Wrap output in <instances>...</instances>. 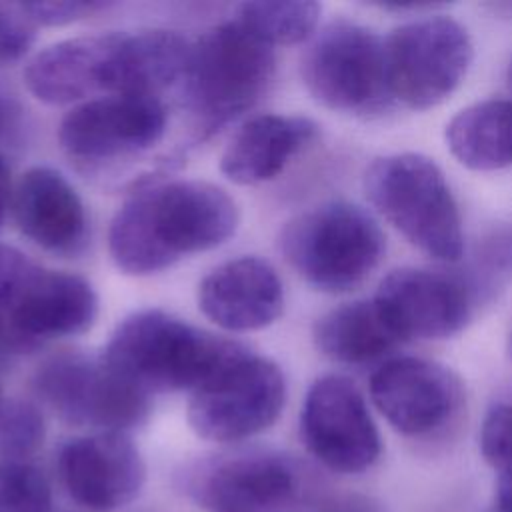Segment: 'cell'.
I'll list each match as a JSON object with an SVG mask.
<instances>
[{"instance_id":"e0dca14e","label":"cell","mask_w":512,"mask_h":512,"mask_svg":"<svg viewBox=\"0 0 512 512\" xmlns=\"http://www.w3.org/2000/svg\"><path fill=\"white\" fill-rule=\"evenodd\" d=\"M122 32L66 38L40 50L24 68L28 92L44 104L62 106L90 94H114Z\"/></svg>"},{"instance_id":"d590c367","label":"cell","mask_w":512,"mask_h":512,"mask_svg":"<svg viewBox=\"0 0 512 512\" xmlns=\"http://www.w3.org/2000/svg\"><path fill=\"white\" fill-rule=\"evenodd\" d=\"M508 352H510V356H512V332H510V336H508Z\"/></svg>"},{"instance_id":"e575fe53","label":"cell","mask_w":512,"mask_h":512,"mask_svg":"<svg viewBox=\"0 0 512 512\" xmlns=\"http://www.w3.org/2000/svg\"><path fill=\"white\" fill-rule=\"evenodd\" d=\"M508 82H510V88H512V56H510V64H508Z\"/></svg>"},{"instance_id":"5bb4252c","label":"cell","mask_w":512,"mask_h":512,"mask_svg":"<svg viewBox=\"0 0 512 512\" xmlns=\"http://www.w3.org/2000/svg\"><path fill=\"white\" fill-rule=\"evenodd\" d=\"M192 494L208 512H296L308 482L292 458L248 452L210 464L194 480Z\"/></svg>"},{"instance_id":"5b68a950","label":"cell","mask_w":512,"mask_h":512,"mask_svg":"<svg viewBox=\"0 0 512 512\" xmlns=\"http://www.w3.org/2000/svg\"><path fill=\"white\" fill-rule=\"evenodd\" d=\"M284 260L316 290L340 294L360 286L380 264L386 242L360 206L330 200L290 218L278 238Z\"/></svg>"},{"instance_id":"3957f363","label":"cell","mask_w":512,"mask_h":512,"mask_svg":"<svg viewBox=\"0 0 512 512\" xmlns=\"http://www.w3.org/2000/svg\"><path fill=\"white\" fill-rule=\"evenodd\" d=\"M276 76L274 48L238 20L204 32L190 50L182 90L198 134H212L250 110Z\"/></svg>"},{"instance_id":"d4e9b609","label":"cell","mask_w":512,"mask_h":512,"mask_svg":"<svg viewBox=\"0 0 512 512\" xmlns=\"http://www.w3.org/2000/svg\"><path fill=\"white\" fill-rule=\"evenodd\" d=\"M46 426L40 410L26 400L0 404V462H26L44 442Z\"/></svg>"},{"instance_id":"52a82bcc","label":"cell","mask_w":512,"mask_h":512,"mask_svg":"<svg viewBox=\"0 0 512 512\" xmlns=\"http://www.w3.org/2000/svg\"><path fill=\"white\" fill-rule=\"evenodd\" d=\"M284 402L286 380L278 364L242 346L192 392L188 422L204 440L240 442L270 428Z\"/></svg>"},{"instance_id":"836d02e7","label":"cell","mask_w":512,"mask_h":512,"mask_svg":"<svg viewBox=\"0 0 512 512\" xmlns=\"http://www.w3.org/2000/svg\"><path fill=\"white\" fill-rule=\"evenodd\" d=\"M494 512H512V478L496 480Z\"/></svg>"},{"instance_id":"4316f807","label":"cell","mask_w":512,"mask_h":512,"mask_svg":"<svg viewBox=\"0 0 512 512\" xmlns=\"http://www.w3.org/2000/svg\"><path fill=\"white\" fill-rule=\"evenodd\" d=\"M480 452L498 478H512V404L492 406L480 426Z\"/></svg>"},{"instance_id":"83f0119b","label":"cell","mask_w":512,"mask_h":512,"mask_svg":"<svg viewBox=\"0 0 512 512\" xmlns=\"http://www.w3.org/2000/svg\"><path fill=\"white\" fill-rule=\"evenodd\" d=\"M34 266L18 248L0 244V330Z\"/></svg>"},{"instance_id":"ac0fdd59","label":"cell","mask_w":512,"mask_h":512,"mask_svg":"<svg viewBox=\"0 0 512 512\" xmlns=\"http://www.w3.org/2000/svg\"><path fill=\"white\" fill-rule=\"evenodd\" d=\"M198 308L228 332L262 330L280 318L284 288L266 260L242 256L216 266L202 278Z\"/></svg>"},{"instance_id":"9c48e42d","label":"cell","mask_w":512,"mask_h":512,"mask_svg":"<svg viewBox=\"0 0 512 512\" xmlns=\"http://www.w3.org/2000/svg\"><path fill=\"white\" fill-rule=\"evenodd\" d=\"M38 398L64 422L98 432H124L150 414L148 394L126 382L102 358L66 352L34 376Z\"/></svg>"},{"instance_id":"cb8c5ba5","label":"cell","mask_w":512,"mask_h":512,"mask_svg":"<svg viewBox=\"0 0 512 512\" xmlns=\"http://www.w3.org/2000/svg\"><path fill=\"white\" fill-rule=\"evenodd\" d=\"M322 6L308 0L244 2L238 22L268 46L296 44L310 38L318 26Z\"/></svg>"},{"instance_id":"1f68e13d","label":"cell","mask_w":512,"mask_h":512,"mask_svg":"<svg viewBox=\"0 0 512 512\" xmlns=\"http://www.w3.org/2000/svg\"><path fill=\"white\" fill-rule=\"evenodd\" d=\"M22 106L6 94H0V144L14 142L22 130Z\"/></svg>"},{"instance_id":"603a6c76","label":"cell","mask_w":512,"mask_h":512,"mask_svg":"<svg viewBox=\"0 0 512 512\" xmlns=\"http://www.w3.org/2000/svg\"><path fill=\"white\" fill-rule=\"evenodd\" d=\"M312 338L324 356L340 364H368L400 344L372 300L332 308L316 320Z\"/></svg>"},{"instance_id":"277c9868","label":"cell","mask_w":512,"mask_h":512,"mask_svg":"<svg viewBox=\"0 0 512 512\" xmlns=\"http://www.w3.org/2000/svg\"><path fill=\"white\" fill-rule=\"evenodd\" d=\"M372 206L420 252L454 262L464 252L462 218L438 164L416 152L376 158L364 174Z\"/></svg>"},{"instance_id":"7402d4cb","label":"cell","mask_w":512,"mask_h":512,"mask_svg":"<svg viewBox=\"0 0 512 512\" xmlns=\"http://www.w3.org/2000/svg\"><path fill=\"white\" fill-rule=\"evenodd\" d=\"M446 144L466 168L492 172L512 166V100L492 98L460 110L446 126Z\"/></svg>"},{"instance_id":"ffe728a7","label":"cell","mask_w":512,"mask_h":512,"mask_svg":"<svg viewBox=\"0 0 512 512\" xmlns=\"http://www.w3.org/2000/svg\"><path fill=\"white\" fill-rule=\"evenodd\" d=\"M318 124L304 116L260 114L242 124L224 148L220 172L234 184L254 186L276 178L286 164L310 146Z\"/></svg>"},{"instance_id":"2e32d148","label":"cell","mask_w":512,"mask_h":512,"mask_svg":"<svg viewBox=\"0 0 512 512\" xmlns=\"http://www.w3.org/2000/svg\"><path fill=\"white\" fill-rule=\"evenodd\" d=\"M96 316L98 296L88 280L36 264L0 332L14 342L32 344L78 336L92 328Z\"/></svg>"},{"instance_id":"f546056e","label":"cell","mask_w":512,"mask_h":512,"mask_svg":"<svg viewBox=\"0 0 512 512\" xmlns=\"http://www.w3.org/2000/svg\"><path fill=\"white\" fill-rule=\"evenodd\" d=\"M18 10L34 24V26H64L72 24L76 20H82L86 16H92L94 12L106 8V2H22L16 4Z\"/></svg>"},{"instance_id":"484cf974","label":"cell","mask_w":512,"mask_h":512,"mask_svg":"<svg viewBox=\"0 0 512 512\" xmlns=\"http://www.w3.org/2000/svg\"><path fill=\"white\" fill-rule=\"evenodd\" d=\"M46 476L28 462H0V512H50Z\"/></svg>"},{"instance_id":"7a4b0ae2","label":"cell","mask_w":512,"mask_h":512,"mask_svg":"<svg viewBox=\"0 0 512 512\" xmlns=\"http://www.w3.org/2000/svg\"><path fill=\"white\" fill-rule=\"evenodd\" d=\"M240 348V342L150 308L126 316L110 334L100 358L146 394L194 392Z\"/></svg>"},{"instance_id":"6da1fadb","label":"cell","mask_w":512,"mask_h":512,"mask_svg":"<svg viewBox=\"0 0 512 512\" xmlns=\"http://www.w3.org/2000/svg\"><path fill=\"white\" fill-rule=\"evenodd\" d=\"M238 226L234 200L216 184L170 180L134 192L114 214L108 250L118 270L148 276L224 244Z\"/></svg>"},{"instance_id":"4fadbf2b","label":"cell","mask_w":512,"mask_h":512,"mask_svg":"<svg viewBox=\"0 0 512 512\" xmlns=\"http://www.w3.org/2000/svg\"><path fill=\"white\" fill-rule=\"evenodd\" d=\"M386 326L402 340H442L458 334L472 316L468 286L438 270L396 268L372 298Z\"/></svg>"},{"instance_id":"7c38bea8","label":"cell","mask_w":512,"mask_h":512,"mask_svg":"<svg viewBox=\"0 0 512 512\" xmlns=\"http://www.w3.org/2000/svg\"><path fill=\"white\" fill-rule=\"evenodd\" d=\"M370 396L390 426L410 438L444 430L464 404L460 378L444 364L416 356L384 362L370 378Z\"/></svg>"},{"instance_id":"4dcf8cb0","label":"cell","mask_w":512,"mask_h":512,"mask_svg":"<svg viewBox=\"0 0 512 512\" xmlns=\"http://www.w3.org/2000/svg\"><path fill=\"white\" fill-rule=\"evenodd\" d=\"M316 512H386V508L364 494H340L322 502Z\"/></svg>"},{"instance_id":"ba28073f","label":"cell","mask_w":512,"mask_h":512,"mask_svg":"<svg viewBox=\"0 0 512 512\" xmlns=\"http://www.w3.org/2000/svg\"><path fill=\"white\" fill-rule=\"evenodd\" d=\"M386 80L392 102L412 110L442 104L466 78L474 46L450 16L410 20L384 38Z\"/></svg>"},{"instance_id":"f1b7e54d","label":"cell","mask_w":512,"mask_h":512,"mask_svg":"<svg viewBox=\"0 0 512 512\" xmlns=\"http://www.w3.org/2000/svg\"><path fill=\"white\" fill-rule=\"evenodd\" d=\"M34 24L18 10V6H0V66H8L24 58L34 44Z\"/></svg>"},{"instance_id":"8d00e7d4","label":"cell","mask_w":512,"mask_h":512,"mask_svg":"<svg viewBox=\"0 0 512 512\" xmlns=\"http://www.w3.org/2000/svg\"><path fill=\"white\" fill-rule=\"evenodd\" d=\"M0 404H2V396H0Z\"/></svg>"},{"instance_id":"44dd1931","label":"cell","mask_w":512,"mask_h":512,"mask_svg":"<svg viewBox=\"0 0 512 512\" xmlns=\"http://www.w3.org/2000/svg\"><path fill=\"white\" fill-rule=\"evenodd\" d=\"M192 44L172 30L120 34L114 94L154 96L182 82Z\"/></svg>"},{"instance_id":"8fae6325","label":"cell","mask_w":512,"mask_h":512,"mask_svg":"<svg viewBox=\"0 0 512 512\" xmlns=\"http://www.w3.org/2000/svg\"><path fill=\"white\" fill-rule=\"evenodd\" d=\"M168 112L154 96L108 94L72 108L60 122L62 150L82 162H112L154 148L166 134Z\"/></svg>"},{"instance_id":"d6a6232c","label":"cell","mask_w":512,"mask_h":512,"mask_svg":"<svg viewBox=\"0 0 512 512\" xmlns=\"http://www.w3.org/2000/svg\"><path fill=\"white\" fill-rule=\"evenodd\" d=\"M12 202V188H10V168L6 164L4 154L0 152V226Z\"/></svg>"},{"instance_id":"d6986e66","label":"cell","mask_w":512,"mask_h":512,"mask_svg":"<svg viewBox=\"0 0 512 512\" xmlns=\"http://www.w3.org/2000/svg\"><path fill=\"white\" fill-rule=\"evenodd\" d=\"M10 208L18 230L52 254L72 256L88 240L84 204L72 184L54 168L26 170L12 190Z\"/></svg>"},{"instance_id":"8992f818","label":"cell","mask_w":512,"mask_h":512,"mask_svg":"<svg viewBox=\"0 0 512 512\" xmlns=\"http://www.w3.org/2000/svg\"><path fill=\"white\" fill-rule=\"evenodd\" d=\"M300 72L312 98L330 110L368 116L392 104L384 38L362 24H326L308 44Z\"/></svg>"},{"instance_id":"9a60e30c","label":"cell","mask_w":512,"mask_h":512,"mask_svg":"<svg viewBox=\"0 0 512 512\" xmlns=\"http://www.w3.org/2000/svg\"><path fill=\"white\" fill-rule=\"evenodd\" d=\"M58 474L78 506L114 512L140 494L146 468L140 450L124 432H94L60 446Z\"/></svg>"},{"instance_id":"30bf717a","label":"cell","mask_w":512,"mask_h":512,"mask_svg":"<svg viewBox=\"0 0 512 512\" xmlns=\"http://www.w3.org/2000/svg\"><path fill=\"white\" fill-rule=\"evenodd\" d=\"M300 436L328 470L360 474L382 454L380 432L358 386L340 374L316 378L302 404Z\"/></svg>"}]
</instances>
